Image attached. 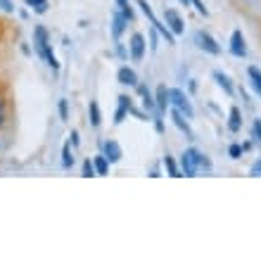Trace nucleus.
I'll list each match as a JSON object with an SVG mask.
<instances>
[{
	"label": "nucleus",
	"instance_id": "1",
	"mask_svg": "<svg viewBox=\"0 0 261 261\" xmlns=\"http://www.w3.org/2000/svg\"><path fill=\"white\" fill-rule=\"evenodd\" d=\"M34 43H36V50H38V55L48 62V67L53 69V71H57L60 69V62L55 60V53H53V48H50V41H48V31H45V27H36L34 29Z\"/></svg>",
	"mask_w": 261,
	"mask_h": 261
},
{
	"label": "nucleus",
	"instance_id": "2",
	"mask_svg": "<svg viewBox=\"0 0 261 261\" xmlns=\"http://www.w3.org/2000/svg\"><path fill=\"white\" fill-rule=\"evenodd\" d=\"M180 164H183V173L186 176H195L197 169H212V162L197 150H186L183 152V157H180Z\"/></svg>",
	"mask_w": 261,
	"mask_h": 261
},
{
	"label": "nucleus",
	"instance_id": "3",
	"mask_svg": "<svg viewBox=\"0 0 261 261\" xmlns=\"http://www.w3.org/2000/svg\"><path fill=\"white\" fill-rule=\"evenodd\" d=\"M138 5H140V10H143V12H145V17L150 19V24H152V27L157 29V31H162V36H164V38H166V43H169V45H173V43H176V38H173L171 29L166 27V24H159V19H157V17H154V12H152V7L147 5L145 0H138Z\"/></svg>",
	"mask_w": 261,
	"mask_h": 261
},
{
	"label": "nucleus",
	"instance_id": "4",
	"mask_svg": "<svg viewBox=\"0 0 261 261\" xmlns=\"http://www.w3.org/2000/svg\"><path fill=\"white\" fill-rule=\"evenodd\" d=\"M171 105H173V107H176L178 112H183L188 119H193L195 112H193V107H190V100H188V97L183 95L180 90H171Z\"/></svg>",
	"mask_w": 261,
	"mask_h": 261
},
{
	"label": "nucleus",
	"instance_id": "5",
	"mask_svg": "<svg viewBox=\"0 0 261 261\" xmlns=\"http://www.w3.org/2000/svg\"><path fill=\"white\" fill-rule=\"evenodd\" d=\"M164 21H166V27L171 29V34L173 36H180L183 34V19H180V14L176 12V10H164Z\"/></svg>",
	"mask_w": 261,
	"mask_h": 261
},
{
	"label": "nucleus",
	"instance_id": "6",
	"mask_svg": "<svg viewBox=\"0 0 261 261\" xmlns=\"http://www.w3.org/2000/svg\"><path fill=\"white\" fill-rule=\"evenodd\" d=\"M195 41H197L199 48L206 50V53H212V55H219L221 53V48L216 45V41H214L209 34H204V31H197V34H195Z\"/></svg>",
	"mask_w": 261,
	"mask_h": 261
},
{
	"label": "nucleus",
	"instance_id": "7",
	"mask_svg": "<svg viewBox=\"0 0 261 261\" xmlns=\"http://www.w3.org/2000/svg\"><path fill=\"white\" fill-rule=\"evenodd\" d=\"M145 55V38L140 34H133L130 36V57L136 60V62H140Z\"/></svg>",
	"mask_w": 261,
	"mask_h": 261
},
{
	"label": "nucleus",
	"instance_id": "8",
	"mask_svg": "<svg viewBox=\"0 0 261 261\" xmlns=\"http://www.w3.org/2000/svg\"><path fill=\"white\" fill-rule=\"evenodd\" d=\"M154 102H157V112H159V114H164L166 107L171 105V90L166 88V86H159V88H157V100H154Z\"/></svg>",
	"mask_w": 261,
	"mask_h": 261
},
{
	"label": "nucleus",
	"instance_id": "9",
	"mask_svg": "<svg viewBox=\"0 0 261 261\" xmlns=\"http://www.w3.org/2000/svg\"><path fill=\"white\" fill-rule=\"evenodd\" d=\"M230 53L235 57H245L247 55V48H245V38H242L240 31H233V38H230Z\"/></svg>",
	"mask_w": 261,
	"mask_h": 261
},
{
	"label": "nucleus",
	"instance_id": "10",
	"mask_svg": "<svg viewBox=\"0 0 261 261\" xmlns=\"http://www.w3.org/2000/svg\"><path fill=\"white\" fill-rule=\"evenodd\" d=\"M105 157H107L110 164H117L119 159H121V147H119L117 140H107L105 143Z\"/></svg>",
	"mask_w": 261,
	"mask_h": 261
},
{
	"label": "nucleus",
	"instance_id": "11",
	"mask_svg": "<svg viewBox=\"0 0 261 261\" xmlns=\"http://www.w3.org/2000/svg\"><path fill=\"white\" fill-rule=\"evenodd\" d=\"M112 21H114V27H112V31H114V41L119 43V38H121V34H124V27H126V14L124 12H114V17H112Z\"/></svg>",
	"mask_w": 261,
	"mask_h": 261
},
{
	"label": "nucleus",
	"instance_id": "12",
	"mask_svg": "<svg viewBox=\"0 0 261 261\" xmlns=\"http://www.w3.org/2000/svg\"><path fill=\"white\" fill-rule=\"evenodd\" d=\"M117 76H119V83H124V86H136L138 83V76L130 67H121Z\"/></svg>",
	"mask_w": 261,
	"mask_h": 261
},
{
	"label": "nucleus",
	"instance_id": "13",
	"mask_svg": "<svg viewBox=\"0 0 261 261\" xmlns=\"http://www.w3.org/2000/svg\"><path fill=\"white\" fill-rule=\"evenodd\" d=\"M171 117H173V124L178 126V128L183 130V133H186L188 138H193V130H190V126H188V121H186V119H183V112H178V110H176V107H173Z\"/></svg>",
	"mask_w": 261,
	"mask_h": 261
},
{
	"label": "nucleus",
	"instance_id": "14",
	"mask_svg": "<svg viewBox=\"0 0 261 261\" xmlns=\"http://www.w3.org/2000/svg\"><path fill=\"white\" fill-rule=\"evenodd\" d=\"M214 79H216V83H219L221 88L226 90V95H233V86H230V79H228L226 74H221V71H214Z\"/></svg>",
	"mask_w": 261,
	"mask_h": 261
},
{
	"label": "nucleus",
	"instance_id": "15",
	"mask_svg": "<svg viewBox=\"0 0 261 261\" xmlns=\"http://www.w3.org/2000/svg\"><path fill=\"white\" fill-rule=\"evenodd\" d=\"M95 171H97V176H107V169H110V162H107V157L105 154H97L95 157Z\"/></svg>",
	"mask_w": 261,
	"mask_h": 261
},
{
	"label": "nucleus",
	"instance_id": "16",
	"mask_svg": "<svg viewBox=\"0 0 261 261\" xmlns=\"http://www.w3.org/2000/svg\"><path fill=\"white\" fill-rule=\"evenodd\" d=\"M240 126H242L240 110H238V107H233V110H230V121H228V128L233 130V133H238V130H240Z\"/></svg>",
	"mask_w": 261,
	"mask_h": 261
},
{
	"label": "nucleus",
	"instance_id": "17",
	"mask_svg": "<svg viewBox=\"0 0 261 261\" xmlns=\"http://www.w3.org/2000/svg\"><path fill=\"white\" fill-rule=\"evenodd\" d=\"M31 10H36L38 14H43V12H48V0H24Z\"/></svg>",
	"mask_w": 261,
	"mask_h": 261
},
{
	"label": "nucleus",
	"instance_id": "18",
	"mask_svg": "<svg viewBox=\"0 0 261 261\" xmlns=\"http://www.w3.org/2000/svg\"><path fill=\"white\" fill-rule=\"evenodd\" d=\"M247 74H249V79H252V83H254V90L261 95V71L256 67H249Z\"/></svg>",
	"mask_w": 261,
	"mask_h": 261
},
{
	"label": "nucleus",
	"instance_id": "19",
	"mask_svg": "<svg viewBox=\"0 0 261 261\" xmlns=\"http://www.w3.org/2000/svg\"><path fill=\"white\" fill-rule=\"evenodd\" d=\"M74 164V157H71V145H64V150H62V166L64 169H69V166Z\"/></svg>",
	"mask_w": 261,
	"mask_h": 261
},
{
	"label": "nucleus",
	"instance_id": "20",
	"mask_svg": "<svg viewBox=\"0 0 261 261\" xmlns=\"http://www.w3.org/2000/svg\"><path fill=\"white\" fill-rule=\"evenodd\" d=\"M164 166L169 169V176H173V178H178V176H180V171L176 169V162H173V159L169 157V154L164 157Z\"/></svg>",
	"mask_w": 261,
	"mask_h": 261
},
{
	"label": "nucleus",
	"instance_id": "21",
	"mask_svg": "<svg viewBox=\"0 0 261 261\" xmlns=\"http://www.w3.org/2000/svg\"><path fill=\"white\" fill-rule=\"evenodd\" d=\"M90 124L100 126V107H97V102H90Z\"/></svg>",
	"mask_w": 261,
	"mask_h": 261
},
{
	"label": "nucleus",
	"instance_id": "22",
	"mask_svg": "<svg viewBox=\"0 0 261 261\" xmlns=\"http://www.w3.org/2000/svg\"><path fill=\"white\" fill-rule=\"evenodd\" d=\"M95 164H93V162H90V159H86V162H83V176H86V178H90V176H95Z\"/></svg>",
	"mask_w": 261,
	"mask_h": 261
},
{
	"label": "nucleus",
	"instance_id": "23",
	"mask_svg": "<svg viewBox=\"0 0 261 261\" xmlns=\"http://www.w3.org/2000/svg\"><path fill=\"white\" fill-rule=\"evenodd\" d=\"M119 3V7H121V12L126 14V19H133V10H130V5H128V0H117Z\"/></svg>",
	"mask_w": 261,
	"mask_h": 261
},
{
	"label": "nucleus",
	"instance_id": "24",
	"mask_svg": "<svg viewBox=\"0 0 261 261\" xmlns=\"http://www.w3.org/2000/svg\"><path fill=\"white\" fill-rule=\"evenodd\" d=\"M228 154H230L233 159H238L242 154V147H240V145H230V147H228Z\"/></svg>",
	"mask_w": 261,
	"mask_h": 261
},
{
	"label": "nucleus",
	"instance_id": "25",
	"mask_svg": "<svg viewBox=\"0 0 261 261\" xmlns=\"http://www.w3.org/2000/svg\"><path fill=\"white\" fill-rule=\"evenodd\" d=\"M0 10H5V12H14V5L10 0H0Z\"/></svg>",
	"mask_w": 261,
	"mask_h": 261
},
{
	"label": "nucleus",
	"instance_id": "26",
	"mask_svg": "<svg viewBox=\"0 0 261 261\" xmlns=\"http://www.w3.org/2000/svg\"><path fill=\"white\" fill-rule=\"evenodd\" d=\"M193 5L197 7V12H199V14H204V17H206V14H209V12H206V7L202 5V0H193Z\"/></svg>",
	"mask_w": 261,
	"mask_h": 261
},
{
	"label": "nucleus",
	"instance_id": "27",
	"mask_svg": "<svg viewBox=\"0 0 261 261\" xmlns=\"http://www.w3.org/2000/svg\"><path fill=\"white\" fill-rule=\"evenodd\" d=\"M254 138L261 143V119H256V121H254Z\"/></svg>",
	"mask_w": 261,
	"mask_h": 261
},
{
	"label": "nucleus",
	"instance_id": "28",
	"mask_svg": "<svg viewBox=\"0 0 261 261\" xmlns=\"http://www.w3.org/2000/svg\"><path fill=\"white\" fill-rule=\"evenodd\" d=\"M60 114H62V119L67 121V117H69L67 114V100H60Z\"/></svg>",
	"mask_w": 261,
	"mask_h": 261
},
{
	"label": "nucleus",
	"instance_id": "29",
	"mask_svg": "<svg viewBox=\"0 0 261 261\" xmlns=\"http://www.w3.org/2000/svg\"><path fill=\"white\" fill-rule=\"evenodd\" d=\"M5 124V102H3V97H0V128Z\"/></svg>",
	"mask_w": 261,
	"mask_h": 261
},
{
	"label": "nucleus",
	"instance_id": "30",
	"mask_svg": "<svg viewBox=\"0 0 261 261\" xmlns=\"http://www.w3.org/2000/svg\"><path fill=\"white\" fill-rule=\"evenodd\" d=\"M252 176H261V159L256 162L254 166H252Z\"/></svg>",
	"mask_w": 261,
	"mask_h": 261
},
{
	"label": "nucleus",
	"instance_id": "31",
	"mask_svg": "<svg viewBox=\"0 0 261 261\" xmlns=\"http://www.w3.org/2000/svg\"><path fill=\"white\" fill-rule=\"evenodd\" d=\"M71 145H79V133H76V130L71 133Z\"/></svg>",
	"mask_w": 261,
	"mask_h": 261
}]
</instances>
